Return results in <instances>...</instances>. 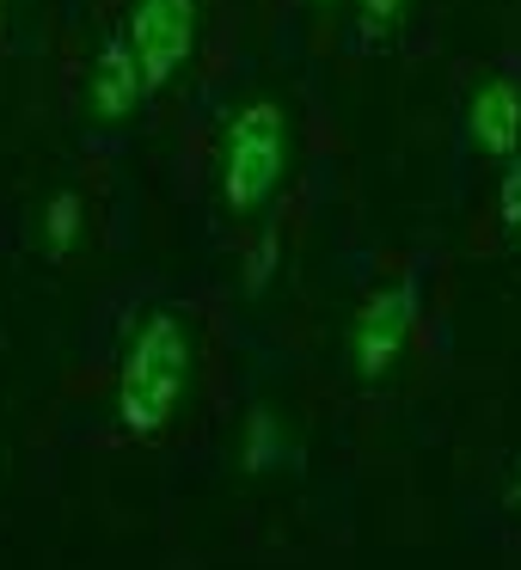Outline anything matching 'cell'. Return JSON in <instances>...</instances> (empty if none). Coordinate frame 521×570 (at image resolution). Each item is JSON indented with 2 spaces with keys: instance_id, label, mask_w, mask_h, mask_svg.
Instances as JSON below:
<instances>
[{
  "instance_id": "cell-1",
  "label": "cell",
  "mask_w": 521,
  "mask_h": 570,
  "mask_svg": "<svg viewBox=\"0 0 521 570\" xmlns=\"http://www.w3.org/2000/svg\"><path fill=\"white\" fill-rule=\"evenodd\" d=\"M190 381V337L178 313H148L117 368V417L129 435H160Z\"/></svg>"
},
{
  "instance_id": "cell-13",
  "label": "cell",
  "mask_w": 521,
  "mask_h": 570,
  "mask_svg": "<svg viewBox=\"0 0 521 570\" xmlns=\"http://www.w3.org/2000/svg\"><path fill=\"white\" fill-rule=\"evenodd\" d=\"M515 239H521V227H515Z\"/></svg>"
},
{
  "instance_id": "cell-11",
  "label": "cell",
  "mask_w": 521,
  "mask_h": 570,
  "mask_svg": "<svg viewBox=\"0 0 521 570\" xmlns=\"http://www.w3.org/2000/svg\"><path fill=\"white\" fill-rule=\"evenodd\" d=\"M399 7H405V0H362V13H368V26H393V19H399Z\"/></svg>"
},
{
  "instance_id": "cell-8",
  "label": "cell",
  "mask_w": 521,
  "mask_h": 570,
  "mask_svg": "<svg viewBox=\"0 0 521 570\" xmlns=\"http://www.w3.org/2000/svg\"><path fill=\"white\" fill-rule=\"evenodd\" d=\"M43 227H50V246L68 252V246H75V234H80V203L75 197H56L50 215H43Z\"/></svg>"
},
{
  "instance_id": "cell-5",
  "label": "cell",
  "mask_w": 521,
  "mask_h": 570,
  "mask_svg": "<svg viewBox=\"0 0 521 570\" xmlns=\"http://www.w3.org/2000/svg\"><path fill=\"white\" fill-rule=\"evenodd\" d=\"M472 141H479L484 154H497V160H515L521 154V87L509 75H491L472 87Z\"/></svg>"
},
{
  "instance_id": "cell-12",
  "label": "cell",
  "mask_w": 521,
  "mask_h": 570,
  "mask_svg": "<svg viewBox=\"0 0 521 570\" xmlns=\"http://www.w3.org/2000/svg\"><path fill=\"white\" fill-rule=\"evenodd\" d=\"M509 509H521V479H515V491H509Z\"/></svg>"
},
{
  "instance_id": "cell-9",
  "label": "cell",
  "mask_w": 521,
  "mask_h": 570,
  "mask_svg": "<svg viewBox=\"0 0 521 570\" xmlns=\"http://www.w3.org/2000/svg\"><path fill=\"white\" fill-rule=\"evenodd\" d=\"M497 222H503L509 234L521 227V154L509 160V173H503V190H497Z\"/></svg>"
},
{
  "instance_id": "cell-4",
  "label": "cell",
  "mask_w": 521,
  "mask_h": 570,
  "mask_svg": "<svg viewBox=\"0 0 521 570\" xmlns=\"http://www.w3.org/2000/svg\"><path fill=\"white\" fill-rule=\"evenodd\" d=\"M411 325H417V283H386L362 301L356 313V332H350V362H356V381H386L393 362L405 356L411 344Z\"/></svg>"
},
{
  "instance_id": "cell-10",
  "label": "cell",
  "mask_w": 521,
  "mask_h": 570,
  "mask_svg": "<svg viewBox=\"0 0 521 570\" xmlns=\"http://www.w3.org/2000/svg\"><path fill=\"white\" fill-rule=\"evenodd\" d=\"M271 258H276V234L258 239V258H252V288H264V276H271Z\"/></svg>"
},
{
  "instance_id": "cell-3",
  "label": "cell",
  "mask_w": 521,
  "mask_h": 570,
  "mask_svg": "<svg viewBox=\"0 0 521 570\" xmlns=\"http://www.w3.org/2000/svg\"><path fill=\"white\" fill-rule=\"evenodd\" d=\"M124 38H129V50H136V62H141L148 92L173 87L178 68H185L190 50H197V0H136Z\"/></svg>"
},
{
  "instance_id": "cell-6",
  "label": "cell",
  "mask_w": 521,
  "mask_h": 570,
  "mask_svg": "<svg viewBox=\"0 0 521 570\" xmlns=\"http://www.w3.org/2000/svg\"><path fill=\"white\" fill-rule=\"evenodd\" d=\"M141 92H148V80H141V62H136V50H129V38H111L99 56H92V75H87L92 117L124 124V117L141 105Z\"/></svg>"
},
{
  "instance_id": "cell-7",
  "label": "cell",
  "mask_w": 521,
  "mask_h": 570,
  "mask_svg": "<svg viewBox=\"0 0 521 570\" xmlns=\"http://www.w3.org/2000/svg\"><path fill=\"white\" fill-rule=\"evenodd\" d=\"M276 417L271 411H252V430H246V466L252 472H264V466H276Z\"/></svg>"
},
{
  "instance_id": "cell-2",
  "label": "cell",
  "mask_w": 521,
  "mask_h": 570,
  "mask_svg": "<svg viewBox=\"0 0 521 570\" xmlns=\"http://www.w3.org/2000/svg\"><path fill=\"white\" fill-rule=\"evenodd\" d=\"M288 166V124L271 99H252L222 129V203L227 215H252L271 203Z\"/></svg>"
}]
</instances>
